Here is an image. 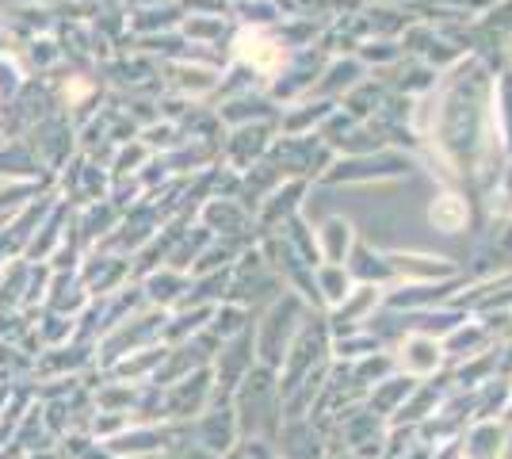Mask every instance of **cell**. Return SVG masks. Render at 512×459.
I'll return each instance as SVG.
<instances>
[{
    "instance_id": "6da1fadb",
    "label": "cell",
    "mask_w": 512,
    "mask_h": 459,
    "mask_svg": "<svg viewBox=\"0 0 512 459\" xmlns=\"http://www.w3.org/2000/svg\"><path fill=\"white\" fill-rule=\"evenodd\" d=\"M62 459H115L111 452H107L104 440H96L92 433H69V437H62Z\"/></svg>"
},
{
    "instance_id": "7a4b0ae2",
    "label": "cell",
    "mask_w": 512,
    "mask_h": 459,
    "mask_svg": "<svg viewBox=\"0 0 512 459\" xmlns=\"http://www.w3.org/2000/svg\"><path fill=\"white\" fill-rule=\"evenodd\" d=\"M463 219H467V207H463L455 196H444V199H436V203H432V222H436V226H444L448 234L451 230H459Z\"/></svg>"
}]
</instances>
